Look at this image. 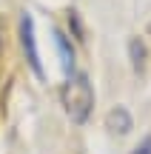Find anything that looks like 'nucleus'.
<instances>
[{"label": "nucleus", "instance_id": "nucleus-8", "mask_svg": "<svg viewBox=\"0 0 151 154\" xmlns=\"http://www.w3.org/2000/svg\"><path fill=\"white\" fill-rule=\"evenodd\" d=\"M148 32H151V26H148Z\"/></svg>", "mask_w": 151, "mask_h": 154}, {"label": "nucleus", "instance_id": "nucleus-4", "mask_svg": "<svg viewBox=\"0 0 151 154\" xmlns=\"http://www.w3.org/2000/svg\"><path fill=\"white\" fill-rule=\"evenodd\" d=\"M54 46H57V51H60L63 72H66V74H74V51H71V46H68V40H66V34H63V32H54Z\"/></svg>", "mask_w": 151, "mask_h": 154}, {"label": "nucleus", "instance_id": "nucleus-1", "mask_svg": "<svg viewBox=\"0 0 151 154\" xmlns=\"http://www.w3.org/2000/svg\"><path fill=\"white\" fill-rule=\"evenodd\" d=\"M60 100H63V109H66L68 120L83 126L89 120L91 109H94V88H91V80L86 72H74L68 74L66 86L60 91Z\"/></svg>", "mask_w": 151, "mask_h": 154}, {"label": "nucleus", "instance_id": "nucleus-5", "mask_svg": "<svg viewBox=\"0 0 151 154\" xmlns=\"http://www.w3.org/2000/svg\"><path fill=\"white\" fill-rule=\"evenodd\" d=\"M128 54H131V66H134V72H143V69H146V46H143L140 37H134L128 43Z\"/></svg>", "mask_w": 151, "mask_h": 154}, {"label": "nucleus", "instance_id": "nucleus-7", "mask_svg": "<svg viewBox=\"0 0 151 154\" xmlns=\"http://www.w3.org/2000/svg\"><path fill=\"white\" fill-rule=\"evenodd\" d=\"M3 49H6V34H3V20H0V54H3Z\"/></svg>", "mask_w": 151, "mask_h": 154}, {"label": "nucleus", "instance_id": "nucleus-2", "mask_svg": "<svg viewBox=\"0 0 151 154\" xmlns=\"http://www.w3.org/2000/svg\"><path fill=\"white\" fill-rule=\"evenodd\" d=\"M20 43H23V51H26V60L32 66V72L37 77H43L40 51H37V34H34V17L29 11H23V17H20Z\"/></svg>", "mask_w": 151, "mask_h": 154}, {"label": "nucleus", "instance_id": "nucleus-6", "mask_svg": "<svg viewBox=\"0 0 151 154\" xmlns=\"http://www.w3.org/2000/svg\"><path fill=\"white\" fill-rule=\"evenodd\" d=\"M134 154H151V134H148V137H143V143L134 149Z\"/></svg>", "mask_w": 151, "mask_h": 154}, {"label": "nucleus", "instance_id": "nucleus-3", "mask_svg": "<svg viewBox=\"0 0 151 154\" xmlns=\"http://www.w3.org/2000/svg\"><path fill=\"white\" fill-rule=\"evenodd\" d=\"M106 126L111 128L114 134H128L131 128H134V120H131V114H128L125 106H114V109L106 114Z\"/></svg>", "mask_w": 151, "mask_h": 154}]
</instances>
